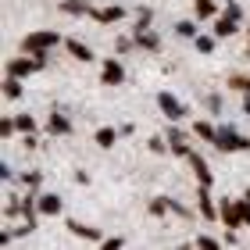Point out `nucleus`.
<instances>
[{
	"label": "nucleus",
	"mask_w": 250,
	"mask_h": 250,
	"mask_svg": "<svg viewBox=\"0 0 250 250\" xmlns=\"http://www.w3.org/2000/svg\"><path fill=\"white\" fill-rule=\"evenodd\" d=\"M100 79H104L107 86H118L122 79H125V68L118 61H104V68H100Z\"/></svg>",
	"instance_id": "423d86ee"
},
{
	"label": "nucleus",
	"mask_w": 250,
	"mask_h": 250,
	"mask_svg": "<svg viewBox=\"0 0 250 250\" xmlns=\"http://www.w3.org/2000/svg\"><path fill=\"white\" fill-rule=\"evenodd\" d=\"M36 68H43V58H40V54H36L32 61H25V58L11 61V64H7V75H11V79H25L29 72H36Z\"/></svg>",
	"instance_id": "20e7f679"
},
{
	"label": "nucleus",
	"mask_w": 250,
	"mask_h": 250,
	"mask_svg": "<svg viewBox=\"0 0 250 250\" xmlns=\"http://www.w3.org/2000/svg\"><path fill=\"white\" fill-rule=\"evenodd\" d=\"M197 50H200V54H211V50H214V40H211V36H200V40H197Z\"/></svg>",
	"instance_id": "5701e85b"
},
{
	"label": "nucleus",
	"mask_w": 250,
	"mask_h": 250,
	"mask_svg": "<svg viewBox=\"0 0 250 250\" xmlns=\"http://www.w3.org/2000/svg\"><path fill=\"white\" fill-rule=\"evenodd\" d=\"M122 15H125L122 7H104V11H93V18L100 21V25H107V21H118Z\"/></svg>",
	"instance_id": "4468645a"
},
{
	"label": "nucleus",
	"mask_w": 250,
	"mask_h": 250,
	"mask_svg": "<svg viewBox=\"0 0 250 250\" xmlns=\"http://www.w3.org/2000/svg\"><path fill=\"white\" fill-rule=\"evenodd\" d=\"M197 247H204V250H218V240H211V236H200V240H193Z\"/></svg>",
	"instance_id": "b1692460"
},
{
	"label": "nucleus",
	"mask_w": 250,
	"mask_h": 250,
	"mask_svg": "<svg viewBox=\"0 0 250 250\" xmlns=\"http://www.w3.org/2000/svg\"><path fill=\"white\" fill-rule=\"evenodd\" d=\"M247 54H250V40H247Z\"/></svg>",
	"instance_id": "c85d7f7f"
},
{
	"label": "nucleus",
	"mask_w": 250,
	"mask_h": 250,
	"mask_svg": "<svg viewBox=\"0 0 250 250\" xmlns=\"http://www.w3.org/2000/svg\"><path fill=\"white\" fill-rule=\"evenodd\" d=\"M236 25H240V4H229L225 15L218 18V25H214V36H232Z\"/></svg>",
	"instance_id": "7ed1b4c3"
},
{
	"label": "nucleus",
	"mask_w": 250,
	"mask_h": 250,
	"mask_svg": "<svg viewBox=\"0 0 250 250\" xmlns=\"http://www.w3.org/2000/svg\"><path fill=\"white\" fill-rule=\"evenodd\" d=\"M40 211H43V214H58V211H61V197H54V193L40 197Z\"/></svg>",
	"instance_id": "2eb2a0df"
},
{
	"label": "nucleus",
	"mask_w": 250,
	"mask_h": 250,
	"mask_svg": "<svg viewBox=\"0 0 250 250\" xmlns=\"http://www.w3.org/2000/svg\"><path fill=\"white\" fill-rule=\"evenodd\" d=\"M222 222L229 225V229H240V225H243V218H240V204L222 200Z\"/></svg>",
	"instance_id": "0eeeda50"
},
{
	"label": "nucleus",
	"mask_w": 250,
	"mask_h": 250,
	"mask_svg": "<svg viewBox=\"0 0 250 250\" xmlns=\"http://www.w3.org/2000/svg\"><path fill=\"white\" fill-rule=\"evenodd\" d=\"M68 54H72V58H79V61H93L89 47H86V43H79V40H68Z\"/></svg>",
	"instance_id": "ddd939ff"
},
{
	"label": "nucleus",
	"mask_w": 250,
	"mask_h": 250,
	"mask_svg": "<svg viewBox=\"0 0 250 250\" xmlns=\"http://www.w3.org/2000/svg\"><path fill=\"white\" fill-rule=\"evenodd\" d=\"M189 165H193V172H197L200 186H211V183H214V179H211V172H208V161H204L200 154H193V150H189Z\"/></svg>",
	"instance_id": "6e6552de"
},
{
	"label": "nucleus",
	"mask_w": 250,
	"mask_h": 250,
	"mask_svg": "<svg viewBox=\"0 0 250 250\" xmlns=\"http://www.w3.org/2000/svg\"><path fill=\"white\" fill-rule=\"evenodd\" d=\"M68 229H72L75 236H86V240H100V232L93 229V225H79V218H68Z\"/></svg>",
	"instance_id": "9b49d317"
},
{
	"label": "nucleus",
	"mask_w": 250,
	"mask_h": 250,
	"mask_svg": "<svg viewBox=\"0 0 250 250\" xmlns=\"http://www.w3.org/2000/svg\"><path fill=\"white\" fill-rule=\"evenodd\" d=\"M197 197H200V214H204L208 222H214V218H218V211H214V200H211L208 186H200V193H197Z\"/></svg>",
	"instance_id": "1a4fd4ad"
},
{
	"label": "nucleus",
	"mask_w": 250,
	"mask_h": 250,
	"mask_svg": "<svg viewBox=\"0 0 250 250\" xmlns=\"http://www.w3.org/2000/svg\"><path fill=\"white\" fill-rule=\"evenodd\" d=\"M32 129H36V122H32L29 115H18V132H25V136H29Z\"/></svg>",
	"instance_id": "4be33fe9"
},
{
	"label": "nucleus",
	"mask_w": 250,
	"mask_h": 250,
	"mask_svg": "<svg viewBox=\"0 0 250 250\" xmlns=\"http://www.w3.org/2000/svg\"><path fill=\"white\" fill-rule=\"evenodd\" d=\"M214 15V0H197V18H211Z\"/></svg>",
	"instance_id": "6ab92c4d"
},
{
	"label": "nucleus",
	"mask_w": 250,
	"mask_h": 250,
	"mask_svg": "<svg viewBox=\"0 0 250 250\" xmlns=\"http://www.w3.org/2000/svg\"><path fill=\"white\" fill-rule=\"evenodd\" d=\"M115 136H118L115 129H97V143L100 146H111V143H115Z\"/></svg>",
	"instance_id": "aec40b11"
},
{
	"label": "nucleus",
	"mask_w": 250,
	"mask_h": 250,
	"mask_svg": "<svg viewBox=\"0 0 250 250\" xmlns=\"http://www.w3.org/2000/svg\"><path fill=\"white\" fill-rule=\"evenodd\" d=\"M150 211H154V214H165V211H168V200H154Z\"/></svg>",
	"instance_id": "bb28decb"
},
{
	"label": "nucleus",
	"mask_w": 250,
	"mask_h": 250,
	"mask_svg": "<svg viewBox=\"0 0 250 250\" xmlns=\"http://www.w3.org/2000/svg\"><path fill=\"white\" fill-rule=\"evenodd\" d=\"M214 146H218V150H250V140L240 136L236 129H229V125H222L218 136H214Z\"/></svg>",
	"instance_id": "f03ea898"
},
{
	"label": "nucleus",
	"mask_w": 250,
	"mask_h": 250,
	"mask_svg": "<svg viewBox=\"0 0 250 250\" xmlns=\"http://www.w3.org/2000/svg\"><path fill=\"white\" fill-rule=\"evenodd\" d=\"M15 129H18V122H11V118H4V122H0V132H4V136H11Z\"/></svg>",
	"instance_id": "a878e982"
},
{
	"label": "nucleus",
	"mask_w": 250,
	"mask_h": 250,
	"mask_svg": "<svg viewBox=\"0 0 250 250\" xmlns=\"http://www.w3.org/2000/svg\"><path fill=\"white\" fill-rule=\"evenodd\" d=\"M168 143H172V150L175 154H183V157H189V146H186V136L179 132V129H172L168 132Z\"/></svg>",
	"instance_id": "f8f14e48"
},
{
	"label": "nucleus",
	"mask_w": 250,
	"mask_h": 250,
	"mask_svg": "<svg viewBox=\"0 0 250 250\" xmlns=\"http://www.w3.org/2000/svg\"><path fill=\"white\" fill-rule=\"evenodd\" d=\"M243 111H247V115H250V93L243 97Z\"/></svg>",
	"instance_id": "cd10ccee"
},
{
	"label": "nucleus",
	"mask_w": 250,
	"mask_h": 250,
	"mask_svg": "<svg viewBox=\"0 0 250 250\" xmlns=\"http://www.w3.org/2000/svg\"><path fill=\"white\" fill-rule=\"evenodd\" d=\"M58 40H61V36H58V32H50V29H43V32H29V36L21 40V50H25V54H40V58H43V54H47Z\"/></svg>",
	"instance_id": "f257e3e1"
},
{
	"label": "nucleus",
	"mask_w": 250,
	"mask_h": 250,
	"mask_svg": "<svg viewBox=\"0 0 250 250\" xmlns=\"http://www.w3.org/2000/svg\"><path fill=\"white\" fill-rule=\"evenodd\" d=\"M179 36H197V25L193 21H179Z\"/></svg>",
	"instance_id": "393cba45"
},
{
	"label": "nucleus",
	"mask_w": 250,
	"mask_h": 250,
	"mask_svg": "<svg viewBox=\"0 0 250 250\" xmlns=\"http://www.w3.org/2000/svg\"><path fill=\"white\" fill-rule=\"evenodd\" d=\"M50 132H58V136H68L72 132V122H68L61 111H50Z\"/></svg>",
	"instance_id": "9d476101"
},
{
	"label": "nucleus",
	"mask_w": 250,
	"mask_h": 250,
	"mask_svg": "<svg viewBox=\"0 0 250 250\" xmlns=\"http://www.w3.org/2000/svg\"><path fill=\"white\" fill-rule=\"evenodd\" d=\"M4 97H7V100H18V97H21L18 79H11V75H7V83H4Z\"/></svg>",
	"instance_id": "a211bd4d"
},
{
	"label": "nucleus",
	"mask_w": 250,
	"mask_h": 250,
	"mask_svg": "<svg viewBox=\"0 0 250 250\" xmlns=\"http://www.w3.org/2000/svg\"><path fill=\"white\" fill-rule=\"evenodd\" d=\"M229 86H232V89H243V93H250V79H247V75H232V79H229Z\"/></svg>",
	"instance_id": "412c9836"
},
{
	"label": "nucleus",
	"mask_w": 250,
	"mask_h": 250,
	"mask_svg": "<svg viewBox=\"0 0 250 250\" xmlns=\"http://www.w3.org/2000/svg\"><path fill=\"white\" fill-rule=\"evenodd\" d=\"M193 132H197L200 140H211V143H214V136H218V129H211L208 122H197V125H193Z\"/></svg>",
	"instance_id": "f3484780"
},
{
	"label": "nucleus",
	"mask_w": 250,
	"mask_h": 250,
	"mask_svg": "<svg viewBox=\"0 0 250 250\" xmlns=\"http://www.w3.org/2000/svg\"><path fill=\"white\" fill-rule=\"evenodd\" d=\"M157 104H161V111H165V115L172 118V122H179V118L186 115V107L179 104V100H175L172 93H157Z\"/></svg>",
	"instance_id": "39448f33"
},
{
	"label": "nucleus",
	"mask_w": 250,
	"mask_h": 250,
	"mask_svg": "<svg viewBox=\"0 0 250 250\" xmlns=\"http://www.w3.org/2000/svg\"><path fill=\"white\" fill-rule=\"evenodd\" d=\"M61 11H68V15H86V11H89V0H64Z\"/></svg>",
	"instance_id": "dca6fc26"
}]
</instances>
